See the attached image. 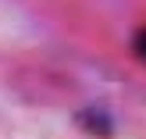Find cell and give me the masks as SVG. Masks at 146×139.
I'll list each match as a JSON object with an SVG mask.
<instances>
[{
	"mask_svg": "<svg viewBox=\"0 0 146 139\" xmlns=\"http://www.w3.org/2000/svg\"><path fill=\"white\" fill-rule=\"evenodd\" d=\"M132 47H135V57H139V61L146 64V25L139 29V32H135V43H132Z\"/></svg>",
	"mask_w": 146,
	"mask_h": 139,
	"instance_id": "6da1fadb",
	"label": "cell"
}]
</instances>
